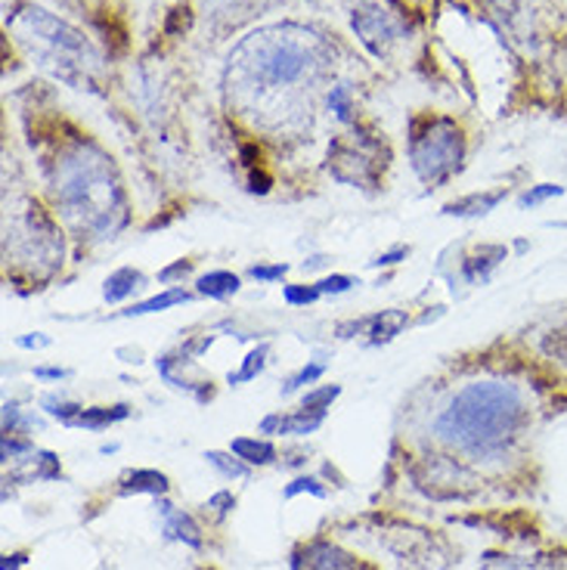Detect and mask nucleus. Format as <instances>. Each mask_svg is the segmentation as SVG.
<instances>
[{
	"label": "nucleus",
	"mask_w": 567,
	"mask_h": 570,
	"mask_svg": "<svg viewBox=\"0 0 567 570\" xmlns=\"http://www.w3.org/2000/svg\"><path fill=\"white\" fill-rule=\"evenodd\" d=\"M143 285V273L134 271V267H121V271H115L109 279H106V288H102V295L109 304H118V301L130 298L137 288Z\"/></svg>",
	"instance_id": "nucleus-17"
},
{
	"label": "nucleus",
	"mask_w": 567,
	"mask_h": 570,
	"mask_svg": "<svg viewBox=\"0 0 567 570\" xmlns=\"http://www.w3.org/2000/svg\"><path fill=\"white\" fill-rule=\"evenodd\" d=\"M239 276L229 271H212L205 273V276H199V283H196V288H199V295H205V298H214V301H224L229 298V295H236L239 292Z\"/></svg>",
	"instance_id": "nucleus-16"
},
{
	"label": "nucleus",
	"mask_w": 567,
	"mask_h": 570,
	"mask_svg": "<svg viewBox=\"0 0 567 570\" xmlns=\"http://www.w3.org/2000/svg\"><path fill=\"white\" fill-rule=\"evenodd\" d=\"M326 422V413H313V410H299L292 415H267L261 422V434H292V438H307L316 428Z\"/></svg>",
	"instance_id": "nucleus-9"
},
{
	"label": "nucleus",
	"mask_w": 567,
	"mask_h": 570,
	"mask_svg": "<svg viewBox=\"0 0 567 570\" xmlns=\"http://www.w3.org/2000/svg\"><path fill=\"white\" fill-rule=\"evenodd\" d=\"M38 379H69L71 372L69 370H35Z\"/></svg>",
	"instance_id": "nucleus-36"
},
{
	"label": "nucleus",
	"mask_w": 567,
	"mask_h": 570,
	"mask_svg": "<svg viewBox=\"0 0 567 570\" xmlns=\"http://www.w3.org/2000/svg\"><path fill=\"white\" fill-rule=\"evenodd\" d=\"M506 255H509L506 245H481V248L462 264V273H466L468 283H483V279L506 261Z\"/></svg>",
	"instance_id": "nucleus-11"
},
{
	"label": "nucleus",
	"mask_w": 567,
	"mask_h": 570,
	"mask_svg": "<svg viewBox=\"0 0 567 570\" xmlns=\"http://www.w3.org/2000/svg\"><path fill=\"white\" fill-rule=\"evenodd\" d=\"M189 271H193V261H177L174 267H165V271L158 273V279H162V283H170V279H177V276H186Z\"/></svg>",
	"instance_id": "nucleus-32"
},
{
	"label": "nucleus",
	"mask_w": 567,
	"mask_h": 570,
	"mask_svg": "<svg viewBox=\"0 0 567 570\" xmlns=\"http://www.w3.org/2000/svg\"><path fill=\"white\" fill-rule=\"evenodd\" d=\"M339 394H341L339 385H323V387H316V391H307V394L301 397V410L326 413L329 406H332V400L339 397Z\"/></svg>",
	"instance_id": "nucleus-23"
},
{
	"label": "nucleus",
	"mask_w": 567,
	"mask_h": 570,
	"mask_svg": "<svg viewBox=\"0 0 567 570\" xmlns=\"http://www.w3.org/2000/svg\"><path fill=\"white\" fill-rule=\"evenodd\" d=\"M229 453L239 456L245 465H273L276 462V446L257 438H236L229 443Z\"/></svg>",
	"instance_id": "nucleus-14"
},
{
	"label": "nucleus",
	"mask_w": 567,
	"mask_h": 570,
	"mask_svg": "<svg viewBox=\"0 0 567 570\" xmlns=\"http://www.w3.org/2000/svg\"><path fill=\"white\" fill-rule=\"evenodd\" d=\"M509 196V189H493V193H471L466 199H456L450 202L443 214H453V217H483V214H490L497 208L499 202H506Z\"/></svg>",
	"instance_id": "nucleus-12"
},
{
	"label": "nucleus",
	"mask_w": 567,
	"mask_h": 570,
	"mask_svg": "<svg viewBox=\"0 0 567 570\" xmlns=\"http://www.w3.org/2000/svg\"><path fill=\"white\" fill-rule=\"evenodd\" d=\"M158 514H162V533L168 537V540L186 542V546H193V549H202V530L199 524L193 521V514H186L184 509H174L170 502H158L156 505Z\"/></svg>",
	"instance_id": "nucleus-7"
},
{
	"label": "nucleus",
	"mask_w": 567,
	"mask_h": 570,
	"mask_svg": "<svg viewBox=\"0 0 567 570\" xmlns=\"http://www.w3.org/2000/svg\"><path fill=\"white\" fill-rule=\"evenodd\" d=\"M329 106H332V109L339 112V118H344V121L351 118V100H348V90H344V87H335V90H332Z\"/></svg>",
	"instance_id": "nucleus-31"
},
{
	"label": "nucleus",
	"mask_w": 567,
	"mask_h": 570,
	"mask_svg": "<svg viewBox=\"0 0 567 570\" xmlns=\"http://www.w3.org/2000/svg\"><path fill=\"white\" fill-rule=\"evenodd\" d=\"M205 459H208V465H212V469L221 471V474H224V478H229V481H233V478H248V465H245L239 456L233 459V453L208 450V453H205Z\"/></svg>",
	"instance_id": "nucleus-20"
},
{
	"label": "nucleus",
	"mask_w": 567,
	"mask_h": 570,
	"mask_svg": "<svg viewBox=\"0 0 567 570\" xmlns=\"http://www.w3.org/2000/svg\"><path fill=\"white\" fill-rule=\"evenodd\" d=\"M527 422L525 394L509 382H471L447 403L434 431L468 456H502Z\"/></svg>",
	"instance_id": "nucleus-2"
},
{
	"label": "nucleus",
	"mask_w": 567,
	"mask_h": 570,
	"mask_svg": "<svg viewBox=\"0 0 567 570\" xmlns=\"http://www.w3.org/2000/svg\"><path fill=\"white\" fill-rule=\"evenodd\" d=\"M558 196H565V186L558 184H539V186H530L525 196L518 199V205L521 208H539L542 202L549 199H558Z\"/></svg>",
	"instance_id": "nucleus-24"
},
{
	"label": "nucleus",
	"mask_w": 567,
	"mask_h": 570,
	"mask_svg": "<svg viewBox=\"0 0 567 570\" xmlns=\"http://www.w3.org/2000/svg\"><path fill=\"white\" fill-rule=\"evenodd\" d=\"M130 415L128 403H118V406H90L85 413L75 419L71 428H85V431H102V428L115 425V422H125Z\"/></svg>",
	"instance_id": "nucleus-15"
},
{
	"label": "nucleus",
	"mask_w": 567,
	"mask_h": 570,
	"mask_svg": "<svg viewBox=\"0 0 567 570\" xmlns=\"http://www.w3.org/2000/svg\"><path fill=\"white\" fill-rule=\"evenodd\" d=\"M186 301H189V295H186L184 288H168V292H162V295H156V298L134 304V307H128L121 316L162 314V311H168V307H174V304H186Z\"/></svg>",
	"instance_id": "nucleus-18"
},
{
	"label": "nucleus",
	"mask_w": 567,
	"mask_h": 570,
	"mask_svg": "<svg viewBox=\"0 0 567 570\" xmlns=\"http://www.w3.org/2000/svg\"><path fill=\"white\" fill-rule=\"evenodd\" d=\"M299 493H311V497L316 499H326V487L320 484L316 478H311V474H301V478H295L292 484L285 487L283 490V497L285 499H295Z\"/></svg>",
	"instance_id": "nucleus-25"
},
{
	"label": "nucleus",
	"mask_w": 567,
	"mask_h": 570,
	"mask_svg": "<svg viewBox=\"0 0 567 570\" xmlns=\"http://www.w3.org/2000/svg\"><path fill=\"white\" fill-rule=\"evenodd\" d=\"M407 314L403 311H382V314L366 316V320H360V323H351V326L344 328H354V332H366L369 344H388L391 338H398L400 332L407 328Z\"/></svg>",
	"instance_id": "nucleus-10"
},
{
	"label": "nucleus",
	"mask_w": 567,
	"mask_h": 570,
	"mask_svg": "<svg viewBox=\"0 0 567 570\" xmlns=\"http://www.w3.org/2000/svg\"><path fill=\"white\" fill-rule=\"evenodd\" d=\"M43 413L59 419L62 425H75V419L85 413V406H78V403H69V400H59V397H43Z\"/></svg>",
	"instance_id": "nucleus-22"
},
{
	"label": "nucleus",
	"mask_w": 567,
	"mask_h": 570,
	"mask_svg": "<svg viewBox=\"0 0 567 570\" xmlns=\"http://www.w3.org/2000/svg\"><path fill=\"white\" fill-rule=\"evenodd\" d=\"M22 561H26V556H7L3 558V564H0V570H16Z\"/></svg>",
	"instance_id": "nucleus-37"
},
{
	"label": "nucleus",
	"mask_w": 567,
	"mask_h": 570,
	"mask_svg": "<svg viewBox=\"0 0 567 570\" xmlns=\"http://www.w3.org/2000/svg\"><path fill=\"white\" fill-rule=\"evenodd\" d=\"M168 478L162 474V471L153 469H137L128 471L125 478H121V487H118V493L121 497H130V493H149V497H165L168 493Z\"/></svg>",
	"instance_id": "nucleus-13"
},
{
	"label": "nucleus",
	"mask_w": 567,
	"mask_h": 570,
	"mask_svg": "<svg viewBox=\"0 0 567 570\" xmlns=\"http://www.w3.org/2000/svg\"><path fill=\"white\" fill-rule=\"evenodd\" d=\"M320 292L323 295H344V292H351L354 285H360L354 279V276H344V273H332V276H326V279H320Z\"/></svg>",
	"instance_id": "nucleus-28"
},
{
	"label": "nucleus",
	"mask_w": 567,
	"mask_h": 570,
	"mask_svg": "<svg viewBox=\"0 0 567 570\" xmlns=\"http://www.w3.org/2000/svg\"><path fill=\"white\" fill-rule=\"evenodd\" d=\"M466 158V137L453 118H426L412 125L410 161L412 171L426 184L438 186L450 180Z\"/></svg>",
	"instance_id": "nucleus-5"
},
{
	"label": "nucleus",
	"mask_w": 567,
	"mask_h": 570,
	"mask_svg": "<svg viewBox=\"0 0 567 570\" xmlns=\"http://www.w3.org/2000/svg\"><path fill=\"white\" fill-rule=\"evenodd\" d=\"M19 347H47L50 344V338L47 335H35V338H19Z\"/></svg>",
	"instance_id": "nucleus-35"
},
{
	"label": "nucleus",
	"mask_w": 567,
	"mask_h": 570,
	"mask_svg": "<svg viewBox=\"0 0 567 570\" xmlns=\"http://www.w3.org/2000/svg\"><path fill=\"white\" fill-rule=\"evenodd\" d=\"M13 22L22 35V41L31 47V53H38L43 66L53 69V75L62 81L85 85L90 71L97 69V57H94L90 43L85 41V35L66 26L57 16L41 10V7H26V13L16 16Z\"/></svg>",
	"instance_id": "nucleus-4"
},
{
	"label": "nucleus",
	"mask_w": 567,
	"mask_h": 570,
	"mask_svg": "<svg viewBox=\"0 0 567 570\" xmlns=\"http://www.w3.org/2000/svg\"><path fill=\"white\" fill-rule=\"evenodd\" d=\"M53 196L71 224L94 239L113 236L128 220L125 196L109 158L87 142H78L57 161Z\"/></svg>",
	"instance_id": "nucleus-3"
},
{
	"label": "nucleus",
	"mask_w": 567,
	"mask_h": 570,
	"mask_svg": "<svg viewBox=\"0 0 567 570\" xmlns=\"http://www.w3.org/2000/svg\"><path fill=\"white\" fill-rule=\"evenodd\" d=\"M208 509H214V512L224 518V514H229L236 509V497H233L229 490H221V493H214V497L208 499Z\"/></svg>",
	"instance_id": "nucleus-30"
},
{
	"label": "nucleus",
	"mask_w": 567,
	"mask_h": 570,
	"mask_svg": "<svg viewBox=\"0 0 567 570\" xmlns=\"http://www.w3.org/2000/svg\"><path fill=\"white\" fill-rule=\"evenodd\" d=\"M267 354H270V344L255 347L252 354L242 360V370L236 372V375L229 372V385H239V382H252V379H257V375L264 372V366H267Z\"/></svg>",
	"instance_id": "nucleus-19"
},
{
	"label": "nucleus",
	"mask_w": 567,
	"mask_h": 570,
	"mask_svg": "<svg viewBox=\"0 0 567 570\" xmlns=\"http://www.w3.org/2000/svg\"><path fill=\"white\" fill-rule=\"evenodd\" d=\"M252 193H270V177L267 174H252Z\"/></svg>",
	"instance_id": "nucleus-34"
},
{
	"label": "nucleus",
	"mask_w": 567,
	"mask_h": 570,
	"mask_svg": "<svg viewBox=\"0 0 567 570\" xmlns=\"http://www.w3.org/2000/svg\"><path fill=\"white\" fill-rule=\"evenodd\" d=\"M283 298L301 307V304H313L316 298H323V292H320V285H285Z\"/></svg>",
	"instance_id": "nucleus-26"
},
{
	"label": "nucleus",
	"mask_w": 567,
	"mask_h": 570,
	"mask_svg": "<svg viewBox=\"0 0 567 570\" xmlns=\"http://www.w3.org/2000/svg\"><path fill=\"white\" fill-rule=\"evenodd\" d=\"M407 255H410V248H394V252H388V255L375 257L372 267H394V264H400Z\"/></svg>",
	"instance_id": "nucleus-33"
},
{
	"label": "nucleus",
	"mask_w": 567,
	"mask_h": 570,
	"mask_svg": "<svg viewBox=\"0 0 567 570\" xmlns=\"http://www.w3.org/2000/svg\"><path fill=\"white\" fill-rule=\"evenodd\" d=\"M481 570H546L542 561L534 558H511V556H487Z\"/></svg>",
	"instance_id": "nucleus-21"
},
{
	"label": "nucleus",
	"mask_w": 567,
	"mask_h": 570,
	"mask_svg": "<svg viewBox=\"0 0 567 570\" xmlns=\"http://www.w3.org/2000/svg\"><path fill=\"white\" fill-rule=\"evenodd\" d=\"M354 29L360 41L366 43L375 57L384 53V41H394V22L384 16V10H366V13H354Z\"/></svg>",
	"instance_id": "nucleus-8"
},
{
	"label": "nucleus",
	"mask_w": 567,
	"mask_h": 570,
	"mask_svg": "<svg viewBox=\"0 0 567 570\" xmlns=\"http://www.w3.org/2000/svg\"><path fill=\"white\" fill-rule=\"evenodd\" d=\"M285 273H289V264H255V267H248V276L252 279H261V283H276V279H283Z\"/></svg>",
	"instance_id": "nucleus-29"
},
{
	"label": "nucleus",
	"mask_w": 567,
	"mask_h": 570,
	"mask_svg": "<svg viewBox=\"0 0 567 570\" xmlns=\"http://www.w3.org/2000/svg\"><path fill=\"white\" fill-rule=\"evenodd\" d=\"M326 69V43L301 26H276L245 38L227 66V94L245 112H276Z\"/></svg>",
	"instance_id": "nucleus-1"
},
{
	"label": "nucleus",
	"mask_w": 567,
	"mask_h": 570,
	"mask_svg": "<svg viewBox=\"0 0 567 570\" xmlns=\"http://www.w3.org/2000/svg\"><path fill=\"white\" fill-rule=\"evenodd\" d=\"M323 372H326V366H323V363H311V366H304L301 372H295V375H292V379L285 382L283 391H285V394H292V391H299V387L313 385V382H316V379H320Z\"/></svg>",
	"instance_id": "nucleus-27"
},
{
	"label": "nucleus",
	"mask_w": 567,
	"mask_h": 570,
	"mask_svg": "<svg viewBox=\"0 0 567 570\" xmlns=\"http://www.w3.org/2000/svg\"><path fill=\"white\" fill-rule=\"evenodd\" d=\"M292 570H372L360 558L344 552L335 542H311L307 549H301Z\"/></svg>",
	"instance_id": "nucleus-6"
},
{
	"label": "nucleus",
	"mask_w": 567,
	"mask_h": 570,
	"mask_svg": "<svg viewBox=\"0 0 567 570\" xmlns=\"http://www.w3.org/2000/svg\"><path fill=\"white\" fill-rule=\"evenodd\" d=\"M329 264V257H311V261H304V271H316V267H326Z\"/></svg>",
	"instance_id": "nucleus-38"
}]
</instances>
